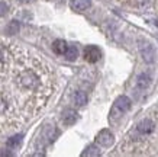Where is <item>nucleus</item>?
I'll return each instance as SVG.
<instances>
[{
  "label": "nucleus",
  "mask_w": 158,
  "mask_h": 157,
  "mask_svg": "<svg viewBox=\"0 0 158 157\" xmlns=\"http://www.w3.org/2000/svg\"><path fill=\"white\" fill-rule=\"evenodd\" d=\"M19 28H20V25L18 20H12L9 25H7V33H12V35H15V33H18L19 32Z\"/></svg>",
  "instance_id": "13"
},
{
  "label": "nucleus",
  "mask_w": 158,
  "mask_h": 157,
  "mask_svg": "<svg viewBox=\"0 0 158 157\" xmlns=\"http://www.w3.org/2000/svg\"><path fill=\"white\" fill-rule=\"evenodd\" d=\"M73 102H74V105H77V106H84V105L87 103V95L83 90L74 92V95H73Z\"/></svg>",
  "instance_id": "10"
},
{
  "label": "nucleus",
  "mask_w": 158,
  "mask_h": 157,
  "mask_svg": "<svg viewBox=\"0 0 158 157\" xmlns=\"http://www.w3.org/2000/svg\"><path fill=\"white\" fill-rule=\"evenodd\" d=\"M139 52H141V57L144 58L145 63H151L155 61V50H154V45L149 44L148 41H139Z\"/></svg>",
  "instance_id": "3"
},
{
  "label": "nucleus",
  "mask_w": 158,
  "mask_h": 157,
  "mask_svg": "<svg viewBox=\"0 0 158 157\" xmlns=\"http://www.w3.org/2000/svg\"><path fill=\"white\" fill-rule=\"evenodd\" d=\"M20 3H29V2H32V0H19Z\"/></svg>",
  "instance_id": "16"
},
{
  "label": "nucleus",
  "mask_w": 158,
  "mask_h": 157,
  "mask_svg": "<svg viewBox=\"0 0 158 157\" xmlns=\"http://www.w3.org/2000/svg\"><path fill=\"white\" fill-rule=\"evenodd\" d=\"M22 138H23L22 134H18V135H15V137H10L9 140H7L6 146L9 148H18L20 144H22Z\"/></svg>",
  "instance_id": "11"
},
{
  "label": "nucleus",
  "mask_w": 158,
  "mask_h": 157,
  "mask_svg": "<svg viewBox=\"0 0 158 157\" xmlns=\"http://www.w3.org/2000/svg\"><path fill=\"white\" fill-rule=\"evenodd\" d=\"M87 150H89V151H84L83 153V156H99V154H100V151H99L96 147H93V146L89 147Z\"/></svg>",
  "instance_id": "14"
},
{
  "label": "nucleus",
  "mask_w": 158,
  "mask_h": 157,
  "mask_svg": "<svg viewBox=\"0 0 158 157\" xmlns=\"http://www.w3.org/2000/svg\"><path fill=\"white\" fill-rule=\"evenodd\" d=\"M67 48H68V45L64 39H57V41H54V44H52V51L55 52V54H58V55H64L65 51H67Z\"/></svg>",
  "instance_id": "9"
},
{
  "label": "nucleus",
  "mask_w": 158,
  "mask_h": 157,
  "mask_svg": "<svg viewBox=\"0 0 158 157\" xmlns=\"http://www.w3.org/2000/svg\"><path fill=\"white\" fill-rule=\"evenodd\" d=\"M155 128H157V122L152 118H144L142 121H139L138 124H136L135 131L141 137H149L155 131Z\"/></svg>",
  "instance_id": "2"
},
{
  "label": "nucleus",
  "mask_w": 158,
  "mask_h": 157,
  "mask_svg": "<svg viewBox=\"0 0 158 157\" xmlns=\"http://www.w3.org/2000/svg\"><path fill=\"white\" fill-rule=\"evenodd\" d=\"M96 143L102 147H110V144L113 143V134L110 133L109 129H103L97 134Z\"/></svg>",
  "instance_id": "6"
},
{
  "label": "nucleus",
  "mask_w": 158,
  "mask_h": 157,
  "mask_svg": "<svg viewBox=\"0 0 158 157\" xmlns=\"http://www.w3.org/2000/svg\"><path fill=\"white\" fill-rule=\"evenodd\" d=\"M155 25H158V20H157V22H155Z\"/></svg>",
  "instance_id": "17"
},
{
  "label": "nucleus",
  "mask_w": 158,
  "mask_h": 157,
  "mask_svg": "<svg viewBox=\"0 0 158 157\" xmlns=\"http://www.w3.org/2000/svg\"><path fill=\"white\" fill-rule=\"evenodd\" d=\"M7 13V5L5 2H0V16H5Z\"/></svg>",
  "instance_id": "15"
},
{
  "label": "nucleus",
  "mask_w": 158,
  "mask_h": 157,
  "mask_svg": "<svg viewBox=\"0 0 158 157\" xmlns=\"http://www.w3.org/2000/svg\"><path fill=\"white\" fill-rule=\"evenodd\" d=\"M62 124L64 125H73L77 122V119H78V114H77L76 111L73 109H65L62 112Z\"/></svg>",
  "instance_id": "7"
},
{
  "label": "nucleus",
  "mask_w": 158,
  "mask_h": 157,
  "mask_svg": "<svg viewBox=\"0 0 158 157\" xmlns=\"http://www.w3.org/2000/svg\"><path fill=\"white\" fill-rule=\"evenodd\" d=\"M131 106H132V100L128 96H119L115 100L112 109H110V119L112 121H118L131 109Z\"/></svg>",
  "instance_id": "1"
},
{
  "label": "nucleus",
  "mask_w": 158,
  "mask_h": 157,
  "mask_svg": "<svg viewBox=\"0 0 158 157\" xmlns=\"http://www.w3.org/2000/svg\"><path fill=\"white\" fill-rule=\"evenodd\" d=\"M65 60L67 61H76L77 57H78V50H77V47H68L67 48V51H65Z\"/></svg>",
  "instance_id": "12"
},
{
  "label": "nucleus",
  "mask_w": 158,
  "mask_h": 157,
  "mask_svg": "<svg viewBox=\"0 0 158 157\" xmlns=\"http://www.w3.org/2000/svg\"><path fill=\"white\" fill-rule=\"evenodd\" d=\"M70 6L76 12H83V10H87L91 6V0H71Z\"/></svg>",
  "instance_id": "8"
},
{
  "label": "nucleus",
  "mask_w": 158,
  "mask_h": 157,
  "mask_svg": "<svg viewBox=\"0 0 158 157\" xmlns=\"http://www.w3.org/2000/svg\"><path fill=\"white\" fill-rule=\"evenodd\" d=\"M100 55H102V52L96 45H89V47L84 48V58H86V61L97 63L100 60Z\"/></svg>",
  "instance_id": "5"
},
{
  "label": "nucleus",
  "mask_w": 158,
  "mask_h": 157,
  "mask_svg": "<svg viewBox=\"0 0 158 157\" xmlns=\"http://www.w3.org/2000/svg\"><path fill=\"white\" fill-rule=\"evenodd\" d=\"M151 81H152V77H151L149 73H141V74L136 77V80H135V87H136L138 92L144 93V92L149 87Z\"/></svg>",
  "instance_id": "4"
}]
</instances>
